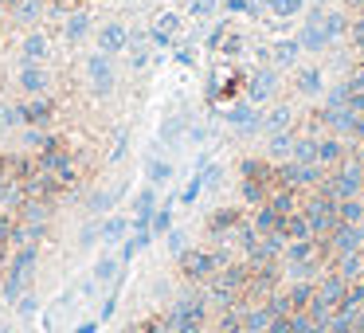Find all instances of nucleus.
Masks as SVG:
<instances>
[{
	"label": "nucleus",
	"instance_id": "9d476101",
	"mask_svg": "<svg viewBox=\"0 0 364 333\" xmlns=\"http://www.w3.org/2000/svg\"><path fill=\"white\" fill-rule=\"evenodd\" d=\"M169 165H165V161H149V180H153V185H165V180H169Z\"/></svg>",
	"mask_w": 364,
	"mask_h": 333
},
{
	"label": "nucleus",
	"instance_id": "4be33fe9",
	"mask_svg": "<svg viewBox=\"0 0 364 333\" xmlns=\"http://www.w3.org/2000/svg\"><path fill=\"white\" fill-rule=\"evenodd\" d=\"M0 333H8V329H4V325H0Z\"/></svg>",
	"mask_w": 364,
	"mask_h": 333
},
{
	"label": "nucleus",
	"instance_id": "9b49d317",
	"mask_svg": "<svg viewBox=\"0 0 364 333\" xmlns=\"http://www.w3.org/2000/svg\"><path fill=\"white\" fill-rule=\"evenodd\" d=\"M114 271H118V259H102V263L94 267V279L106 282V279H114Z\"/></svg>",
	"mask_w": 364,
	"mask_h": 333
},
{
	"label": "nucleus",
	"instance_id": "6e6552de",
	"mask_svg": "<svg viewBox=\"0 0 364 333\" xmlns=\"http://www.w3.org/2000/svg\"><path fill=\"white\" fill-rule=\"evenodd\" d=\"M40 12H43V0H12L8 16H12V20H20V24H32Z\"/></svg>",
	"mask_w": 364,
	"mask_h": 333
},
{
	"label": "nucleus",
	"instance_id": "aec40b11",
	"mask_svg": "<svg viewBox=\"0 0 364 333\" xmlns=\"http://www.w3.org/2000/svg\"><path fill=\"white\" fill-rule=\"evenodd\" d=\"M43 4H63V0H43Z\"/></svg>",
	"mask_w": 364,
	"mask_h": 333
},
{
	"label": "nucleus",
	"instance_id": "dca6fc26",
	"mask_svg": "<svg viewBox=\"0 0 364 333\" xmlns=\"http://www.w3.org/2000/svg\"><path fill=\"white\" fill-rule=\"evenodd\" d=\"M169 228V212H157V220H153V231H165Z\"/></svg>",
	"mask_w": 364,
	"mask_h": 333
},
{
	"label": "nucleus",
	"instance_id": "ddd939ff",
	"mask_svg": "<svg viewBox=\"0 0 364 333\" xmlns=\"http://www.w3.org/2000/svg\"><path fill=\"white\" fill-rule=\"evenodd\" d=\"M110 204H114V197H110V192H98V197L90 200V208H94V212H106Z\"/></svg>",
	"mask_w": 364,
	"mask_h": 333
},
{
	"label": "nucleus",
	"instance_id": "423d86ee",
	"mask_svg": "<svg viewBox=\"0 0 364 333\" xmlns=\"http://www.w3.org/2000/svg\"><path fill=\"white\" fill-rule=\"evenodd\" d=\"M86 32H90V12H86V8L71 12L67 24H63V40H67V43H83Z\"/></svg>",
	"mask_w": 364,
	"mask_h": 333
},
{
	"label": "nucleus",
	"instance_id": "2eb2a0df",
	"mask_svg": "<svg viewBox=\"0 0 364 333\" xmlns=\"http://www.w3.org/2000/svg\"><path fill=\"white\" fill-rule=\"evenodd\" d=\"M35 314V294H28V298H20V317H32Z\"/></svg>",
	"mask_w": 364,
	"mask_h": 333
},
{
	"label": "nucleus",
	"instance_id": "4468645a",
	"mask_svg": "<svg viewBox=\"0 0 364 333\" xmlns=\"http://www.w3.org/2000/svg\"><path fill=\"white\" fill-rule=\"evenodd\" d=\"M8 200H16V188H12V185H8V180H4V177H0V208L8 204Z\"/></svg>",
	"mask_w": 364,
	"mask_h": 333
},
{
	"label": "nucleus",
	"instance_id": "f3484780",
	"mask_svg": "<svg viewBox=\"0 0 364 333\" xmlns=\"http://www.w3.org/2000/svg\"><path fill=\"white\" fill-rule=\"evenodd\" d=\"M8 235H12V220L8 216H0V240H8Z\"/></svg>",
	"mask_w": 364,
	"mask_h": 333
},
{
	"label": "nucleus",
	"instance_id": "39448f33",
	"mask_svg": "<svg viewBox=\"0 0 364 333\" xmlns=\"http://www.w3.org/2000/svg\"><path fill=\"white\" fill-rule=\"evenodd\" d=\"M20 59H24V63H43V59H47V35H43V32H28L24 43H20Z\"/></svg>",
	"mask_w": 364,
	"mask_h": 333
},
{
	"label": "nucleus",
	"instance_id": "7ed1b4c3",
	"mask_svg": "<svg viewBox=\"0 0 364 333\" xmlns=\"http://www.w3.org/2000/svg\"><path fill=\"white\" fill-rule=\"evenodd\" d=\"M94 43H98V52H106V55H122L129 47V28L122 24V20H106V24L98 28V35H94Z\"/></svg>",
	"mask_w": 364,
	"mask_h": 333
},
{
	"label": "nucleus",
	"instance_id": "6ab92c4d",
	"mask_svg": "<svg viewBox=\"0 0 364 333\" xmlns=\"http://www.w3.org/2000/svg\"><path fill=\"white\" fill-rule=\"evenodd\" d=\"M4 129H8V122H4V110H0V134H4Z\"/></svg>",
	"mask_w": 364,
	"mask_h": 333
},
{
	"label": "nucleus",
	"instance_id": "f03ea898",
	"mask_svg": "<svg viewBox=\"0 0 364 333\" xmlns=\"http://www.w3.org/2000/svg\"><path fill=\"white\" fill-rule=\"evenodd\" d=\"M86 78H90V90L98 94V98H106V94L114 90V55L106 52H94L90 59H86Z\"/></svg>",
	"mask_w": 364,
	"mask_h": 333
},
{
	"label": "nucleus",
	"instance_id": "1a4fd4ad",
	"mask_svg": "<svg viewBox=\"0 0 364 333\" xmlns=\"http://www.w3.org/2000/svg\"><path fill=\"white\" fill-rule=\"evenodd\" d=\"M122 235H126V220H118V216H114V220L102 228V240H106V243H118Z\"/></svg>",
	"mask_w": 364,
	"mask_h": 333
},
{
	"label": "nucleus",
	"instance_id": "f257e3e1",
	"mask_svg": "<svg viewBox=\"0 0 364 333\" xmlns=\"http://www.w3.org/2000/svg\"><path fill=\"white\" fill-rule=\"evenodd\" d=\"M32 267H35V243H28V247L16 251V259H12L8 274H4V298H8V302H20V294H24L28 279H32Z\"/></svg>",
	"mask_w": 364,
	"mask_h": 333
},
{
	"label": "nucleus",
	"instance_id": "412c9836",
	"mask_svg": "<svg viewBox=\"0 0 364 333\" xmlns=\"http://www.w3.org/2000/svg\"><path fill=\"white\" fill-rule=\"evenodd\" d=\"M4 12H8V8H4V4H0V20H4Z\"/></svg>",
	"mask_w": 364,
	"mask_h": 333
},
{
	"label": "nucleus",
	"instance_id": "0eeeda50",
	"mask_svg": "<svg viewBox=\"0 0 364 333\" xmlns=\"http://www.w3.org/2000/svg\"><path fill=\"white\" fill-rule=\"evenodd\" d=\"M20 118H24L28 126H43V122L51 118V103L43 98V94H35L28 106H20Z\"/></svg>",
	"mask_w": 364,
	"mask_h": 333
},
{
	"label": "nucleus",
	"instance_id": "f8f14e48",
	"mask_svg": "<svg viewBox=\"0 0 364 333\" xmlns=\"http://www.w3.org/2000/svg\"><path fill=\"white\" fill-rule=\"evenodd\" d=\"M149 212H153V192H141V197H137V220H141V228H145V220H149Z\"/></svg>",
	"mask_w": 364,
	"mask_h": 333
},
{
	"label": "nucleus",
	"instance_id": "20e7f679",
	"mask_svg": "<svg viewBox=\"0 0 364 333\" xmlns=\"http://www.w3.org/2000/svg\"><path fill=\"white\" fill-rule=\"evenodd\" d=\"M16 83H20V90L24 94H43L47 90V71H43V63H20V75H16Z\"/></svg>",
	"mask_w": 364,
	"mask_h": 333
},
{
	"label": "nucleus",
	"instance_id": "a211bd4d",
	"mask_svg": "<svg viewBox=\"0 0 364 333\" xmlns=\"http://www.w3.org/2000/svg\"><path fill=\"white\" fill-rule=\"evenodd\" d=\"M94 329H98V322H83V325H78L75 333H94Z\"/></svg>",
	"mask_w": 364,
	"mask_h": 333
}]
</instances>
